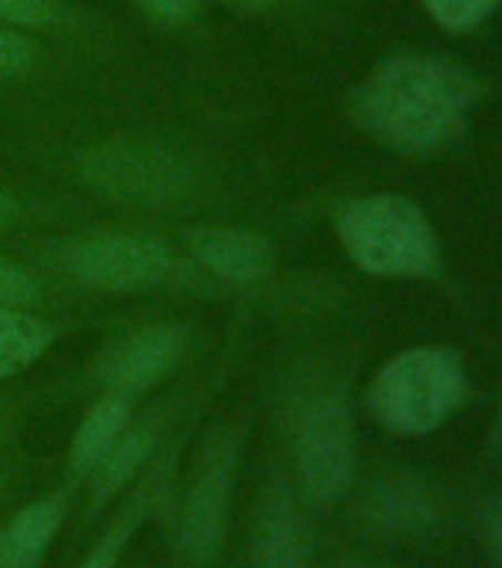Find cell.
I'll use <instances>...</instances> for the list:
<instances>
[{"instance_id":"obj_16","label":"cell","mask_w":502,"mask_h":568,"mask_svg":"<svg viewBox=\"0 0 502 568\" xmlns=\"http://www.w3.org/2000/svg\"><path fill=\"white\" fill-rule=\"evenodd\" d=\"M53 341V328L27 308L0 305V379L27 371Z\"/></svg>"},{"instance_id":"obj_27","label":"cell","mask_w":502,"mask_h":568,"mask_svg":"<svg viewBox=\"0 0 502 568\" xmlns=\"http://www.w3.org/2000/svg\"><path fill=\"white\" fill-rule=\"evenodd\" d=\"M363 568H367V566H363Z\"/></svg>"},{"instance_id":"obj_13","label":"cell","mask_w":502,"mask_h":568,"mask_svg":"<svg viewBox=\"0 0 502 568\" xmlns=\"http://www.w3.org/2000/svg\"><path fill=\"white\" fill-rule=\"evenodd\" d=\"M160 424L148 420V424L131 426L119 435V442L113 444V450L106 453L101 465L92 470V500H89V513H95L104 504H110L127 483H131L145 462L151 459V453L157 447Z\"/></svg>"},{"instance_id":"obj_10","label":"cell","mask_w":502,"mask_h":568,"mask_svg":"<svg viewBox=\"0 0 502 568\" xmlns=\"http://www.w3.org/2000/svg\"><path fill=\"white\" fill-rule=\"evenodd\" d=\"M193 252L204 270L228 284H257L273 273L275 252L264 234L243 229H211L193 237Z\"/></svg>"},{"instance_id":"obj_11","label":"cell","mask_w":502,"mask_h":568,"mask_svg":"<svg viewBox=\"0 0 502 568\" xmlns=\"http://www.w3.org/2000/svg\"><path fill=\"white\" fill-rule=\"evenodd\" d=\"M363 518L372 530L390 536H411L434 524L432 491L411 477L379 479L363 504Z\"/></svg>"},{"instance_id":"obj_7","label":"cell","mask_w":502,"mask_h":568,"mask_svg":"<svg viewBox=\"0 0 502 568\" xmlns=\"http://www.w3.org/2000/svg\"><path fill=\"white\" fill-rule=\"evenodd\" d=\"M69 270L101 291H142L172 270L168 248L142 234H95L69 252Z\"/></svg>"},{"instance_id":"obj_9","label":"cell","mask_w":502,"mask_h":568,"mask_svg":"<svg viewBox=\"0 0 502 568\" xmlns=\"http://www.w3.org/2000/svg\"><path fill=\"white\" fill-rule=\"evenodd\" d=\"M186 332L175 326H148L136 332L110 364V388L119 397H133L157 385L184 358Z\"/></svg>"},{"instance_id":"obj_24","label":"cell","mask_w":502,"mask_h":568,"mask_svg":"<svg viewBox=\"0 0 502 568\" xmlns=\"http://www.w3.org/2000/svg\"><path fill=\"white\" fill-rule=\"evenodd\" d=\"M234 7L248 9V12H264V9L275 7V0H230Z\"/></svg>"},{"instance_id":"obj_18","label":"cell","mask_w":502,"mask_h":568,"mask_svg":"<svg viewBox=\"0 0 502 568\" xmlns=\"http://www.w3.org/2000/svg\"><path fill=\"white\" fill-rule=\"evenodd\" d=\"M60 18L57 0H0V24L42 30Z\"/></svg>"},{"instance_id":"obj_4","label":"cell","mask_w":502,"mask_h":568,"mask_svg":"<svg viewBox=\"0 0 502 568\" xmlns=\"http://www.w3.org/2000/svg\"><path fill=\"white\" fill-rule=\"evenodd\" d=\"M293 468L305 500L331 506L352 488L355 424L340 390H319L293 426Z\"/></svg>"},{"instance_id":"obj_15","label":"cell","mask_w":502,"mask_h":568,"mask_svg":"<svg viewBox=\"0 0 502 568\" xmlns=\"http://www.w3.org/2000/svg\"><path fill=\"white\" fill-rule=\"evenodd\" d=\"M157 497V470L151 474L148 479H142L140 486L133 488V495L124 500V506L115 513V518L106 524V530L101 532V539L92 545L83 562L78 568H115L119 559H122L127 541L133 539V532L145 518H148V509Z\"/></svg>"},{"instance_id":"obj_23","label":"cell","mask_w":502,"mask_h":568,"mask_svg":"<svg viewBox=\"0 0 502 568\" xmlns=\"http://www.w3.org/2000/svg\"><path fill=\"white\" fill-rule=\"evenodd\" d=\"M16 216H18V202L12 199V195L0 190V231L9 229Z\"/></svg>"},{"instance_id":"obj_12","label":"cell","mask_w":502,"mask_h":568,"mask_svg":"<svg viewBox=\"0 0 502 568\" xmlns=\"http://www.w3.org/2000/svg\"><path fill=\"white\" fill-rule=\"evenodd\" d=\"M69 513V497L48 495L35 504L24 506L9 518L0 530V557L7 568H35L42 562L44 550L60 532Z\"/></svg>"},{"instance_id":"obj_21","label":"cell","mask_w":502,"mask_h":568,"mask_svg":"<svg viewBox=\"0 0 502 568\" xmlns=\"http://www.w3.org/2000/svg\"><path fill=\"white\" fill-rule=\"evenodd\" d=\"M136 7L157 24L181 27L198 16L202 0H136Z\"/></svg>"},{"instance_id":"obj_26","label":"cell","mask_w":502,"mask_h":568,"mask_svg":"<svg viewBox=\"0 0 502 568\" xmlns=\"http://www.w3.org/2000/svg\"><path fill=\"white\" fill-rule=\"evenodd\" d=\"M0 568H7V566H3V557H0Z\"/></svg>"},{"instance_id":"obj_25","label":"cell","mask_w":502,"mask_h":568,"mask_svg":"<svg viewBox=\"0 0 502 568\" xmlns=\"http://www.w3.org/2000/svg\"><path fill=\"white\" fill-rule=\"evenodd\" d=\"M496 444H502V408H500V420H496V433H494Z\"/></svg>"},{"instance_id":"obj_17","label":"cell","mask_w":502,"mask_h":568,"mask_svg":"<svg viewBox=\"0 0 502 568\" xmlns=\"http://www.w3.org/2000/svg\"><path fill=\"white\" fill-rule=\"evenodd\" d=\"M429 16L447 30H473L494 12L496 0H423Z\"/></svg>"},{"instance_id":"obj_8","label":"cell","mask_w":502,"mask_h":568,"mask_svg":"<svg viewBox=\"0 0 502 568\" xmlns=\"http://www.w3.org/2000/svg\"><path fill=\"white\" fill-rule=\"evenodd\" d=\"M252 568H308L310 532L281 479L266 486L252 527Z\"/></svg>"},{"instance_id":"obj_19","label":"cell","mask_w":502,"mask_h":568,"mask_svg":"<svg viewBox=\"0 0 502 568\" xmlns=\"http://www.w3.org/2000/svg\"><path fill=\"white\" fill-rule=\"evenodd\" d=\"M39 300L33 275L9 257H0V305L3 308H30Z\"/></svg>"},{"instance_id":"obj_2","label":"cell","mask_w":502,"mask_h":568,"mask_svg":"<svg viewBox=\"0 0 502 568\" xmlns=\"http://www.w3.org/2000/svg\"><path fill=\"white\" fill-rule=\"evenodd\" d=\"M337 234L355 264L372 275L432 273L438 264V240L426 213L402 195H358L340 204Z\"/></svg>"},{"instance_id":"obj_20","label":"cell","mask_w":502,"mask_h":568,"mask_svg":"<svg viewBox=\"0 0 502 568\" xmlns=\"http://www.w3.org/2000/svg\"><path fill=\"white\" fill-rule=\"evenodd\" d=\"M35 62V48L30 39L16 33L12 27L0 24V74H18Z\"/></svg>"},{"instance_id":"obj_3","label":"cell","mask_w":502,"mask_h":568,"mask_svg":"<svg viewBox=\"0 0 502 568\" xmlns=\"http://www.w3.org/2000/svg\"><path fill=\"white\" fill-rule=\"evenodd\" d=\"M464 397V367L450 349L420 346L390 358L370 388V408L381 424L402 435L441 426Z\"/></svg>"},{"instance_id":"obj_22","label":"cell","mask_w":502,"mask_h":568,"mask_svg":"<svg viewBox=\"0 0 502 568\" xmlns=\"http://www.w3.org/2000/svg\"><path fill=\"white\" fill-rule=\"evenodd\" d=\"M485 539H488V548H491V554H494V557L502 562V497L488 506Z\"/></svg>"},{"instance_id":"obj_5","label":"cell","mask_w":502,"mask_h":568,"mask_svg":"<svg viewBox=\"0 0 502 568\" xmlns=\"http://www.w3.org/2000/svg\"><path fill=\"white\" fill-rule=\"evenodd\" d=\"M80 172L98 193L131 204H172L193 193V169L160 142L115 140L89 149Z\"/></svg>"},{"instance_id":"obj_14","label":"cell","mask_w":502,"mask_h":568,"mask_svg":"<svg viewBox=\"0 0 502 568\" xmlns=\"http://www.w3.org/2000/svg\"><path fill=\"white\" fill-rule=\"evenodd\" d=\"M127 424H131V403H127V397L110 394V397H104L101 403L89 408L86 417L80 420L78 433H74V442H71V477H89L101 465L106 453L113 450V444L127 429Z\"/></svg>"},{"instance_id":"obj_1","label":"cell","mask_w":502,"mask_h":568,"mask_svg":"<svg viewBox=\"0 0 502 568\" xmlns=\"http://www.w3.org/2000/svg\"><path fill=\"white\" fill-rule=\"evenodd\" d=\"M473 101L477 80L464 69L426 53H399L363 83L358 119L390 149L426 154L455 140Z\"/></svg>"},{"instance_id":"obj_6","label":"cell","mask_w":502,"mask_h":568,"mask_svg":"<svg viewBox=\"0 0 502 568\" xmlns=\"http://www.w3.org/2000/svg\"><path fill=\"white\" fill-rule=\"evenodd\" d=\"M237 438L222 435L204 447L195 477L186 488L177 545L189 566H207L219 554L230 521L234 479H237Z\"/></svg>"}]
</instances>
